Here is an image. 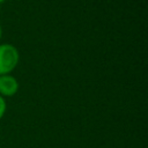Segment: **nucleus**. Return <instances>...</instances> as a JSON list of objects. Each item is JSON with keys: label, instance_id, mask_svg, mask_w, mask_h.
Listing matches in <instances>:
<instances>
[{"label": "nucleus", "instance_id": "f257e3e1", "mask_svg": "<svg viewBox=\"0 0 148 148\" xmlns=\"http://www.w3.org/2000/svg\"><path fill=\"white\" fill-rule=\"evenodd\" d=\"M20 62L18 49L9 43H0V75L12 74Z\"/></svg>", "mask_w": 148, "mask_h": 148}, {"label": "nucleus", "instance_id": "f03ea898", "mask_svg": "<svg viewBox=\"0 0 148 148\" xmlns=\"http://www.w3.org/2000/svg\"><path fill=\"white\" fill-rule=\"evenodd\" d=\"M20 89V83L17 79L12 74L0 75V96L3 98L13 97L17 94Z\"/></svg>", "mask_w": 148, "mask_h": 148}, {"label": "nucleus", "instance_id": "7ed1b4c3", "mask_svg": "<svg viewBox=\"0 0 148 148\" xmlns=\"http://www.w3.org/2000/svg\"><path fill=\"white\" fill-rule=\"evenodd\" d=\"M7 110V103H6V98H3L2 96H0V120L3 118L5 113Z\"/></svg>", "mask_w": 148, "mask_h": 148}, {"label": "nucleus", "instance_id": "20e7f679", "mask_svg": "<svg viewBox=\"0 0 148 148\" xmlns=\"http://www.w3.org/2000/svg\"><path fill=\"white\" fill-rule=\"evenodd\" d=\"M2 38V27H1V23H0V40Z\"/></svg>", "mask_w": 148, "mask_h": 148}, {"label": "nucleus", "instance_id": "39448f33", "mask_svg": "<svg viewBox=\"0 0 148 148\" xmlns=\"http://www.w3.org/2000/svg\"><path fill=\"white\" fill-rule=\"evenodd\" d=\"M6 1H7V0H0V5L3 3V2H6Z\"/></svg>", "mask_w": 148, "mask_h": 148}]
</instances>
